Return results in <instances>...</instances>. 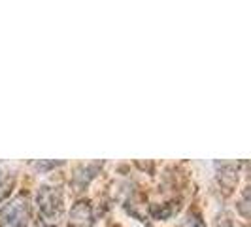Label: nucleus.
<instances>
[{"label": "nucleus", "mask_w": 251, "mask_h": 227, "mask_svg": "<svg viewBox=\"0 0 251 227\" xmlns=\"http://www.w3.org/2000/svg\"><path fill=\"white\" fill-rule=\"evenodd\" d=\"M28 204L25 197H17L0 210V227H26Z\"/></svg>", "instance_id": "2"}, {"label": "nucleus", "mask_w": 251, "mask_h": 227, "mask_svg": "<svg viewBox=\"0 0 251 227\" xmlns=\"http://www.w3.org/2000/svg\"><path fill=\"white\" fill-rule=\"evenodd\" d=\"M177 208L172 206V202L170 204H163L161 208L159 206H151V214L153 218H157V220H166V218H170V216L176 212Z\"/></svg>", "instance_id": "5"}, {"label": "nucleus", "mask_w": 251, "mask_h": 227, "mask_svg": "<svg viewBox=\"0 0 251 227\" xmlns=\"http://www.w3.org/2000/svg\"><path fill=\"white\" fill-rule=\"evenodd\" d=\"M95 216H93V206L87 199L77 201L70 208V218H68V227H93Z\"/></svg>", "instance_id": "3"}, {"label": "nucleus", "mask_w": 251, "mask_h": 227, "mask_svg": "<svg viewBox=\"0 0 251 227\" xmlns=\"http://www.w3.org/2000/svg\"><path fill=\"white\" fill-rule=\"evenodd\" d=\"M217 227H234V226H232V224H230L228 220H223L221 224H217Z\"/></svg>", "instance_id": "8"}, {"label": "nucleus", "mask_w": 251, "mask_h": 227, "mask_svg": "<svg viewBox=\"0 0 251 227\" xmlns=\"http://www.w3.org/2000/svg\"><path fill=\"white\" fill-rule=\"evenodd\" d=\"M13 186H15V176L8 169L0 167V201H4L10 193H12Z\"/></svg>", "instance_id": "4"}, {"label": "nucleus", "mask_w": 251, "mask_h": 227, "mask_svg": "<svg viewBox=\"0 0 251 227\" xmlns=\"http://www.w3.org/2000/svg\"><path fill=\"white\" fill-rule=\"evenodd\" d=\"M185 227H206V226H204V222H202V218L199 214H189Z\"/></svg>", "instance_id": "6"}, {"label": "nucleus", "mask_w": 251, "mask_h": 227, "mask_svg": "<svg viewBox=\"0 0 251 227\" xmlns=\"http://www.w3.org/2000/svg\"><path fill=\"white\" fill-rule=\"evenodd\" d=\"M57 165H63V161H55V163H53V161H51V163H42V161H36L34 167H36V169H50V167H57Z\"/></svg>", "instance_id": "7"}, {"label": "nucleus", "mask_w": 251, "mask_h": 227, "mask_svg": "<svg viewBox=\"0 0 251 227\" xmlns=\"http://www.w3.org/2000/svg\"><path fill=\"white\" fill-rule=\"evenodd\" d=\"M38 216L44 227H57L61 216H63V193L59 188L42 186L36 195Z\"/></svg>", "instance_id": "1"}]
</instances>
